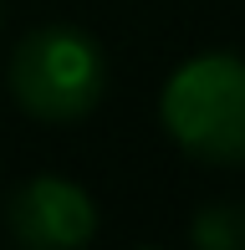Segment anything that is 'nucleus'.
Listing matches in <instances>:
<instances>
[{
    "mask_svg": "<svg viewBox=\"0 0 245 250\" xmlns=\"http://www.w3.org/2000/svg\"><path fill=\"white\" fill-rule=\"evenodd\" d=\"M159 128L199 164H245V56L199 51L179 62L159 92Z\"/></svg>",
    "mask_w": 245,
    "mask_h": 250,
    "instance_id": "f257e3e1",
    "label": "nucleus"
},
{
    "mask_svg": "<svg viewBox=\"0 0 245 250\" xmlns=\"http://www.w3.org/2000/svg\"><path fill=\"white\" fill-rule=\"evenodd\" d=\"M5 87L36 123H82L107 92V56L82 26H36L10 51Z\"/></svg>",
    "mask_w": 245,
    "mask_h": 250,
    "instance_id": "f03ea898",
    "label": "nucleus"
},
{
    "mask_svg": "<svg viewBox=\"0 0 245 250\" xmlns=\"http://www.w3.org/2000/svg\"><path fill=\"white\" fill-rule=\"evenodd\" d=\"M5 230L26 250H72L97 235V199L77 179L36 174L10 194L5 204Z\"/></svg>",
    "mask_w": 245,
    "mask_h": 250,
    "instance_id": "7ed1b4c3",
    "label": "nucleus"
},
{
    "mask_svg": "<svg viewBox=\"0 0 245 250\" xmlns=\"http://www.w3.org/2000/svg\"><path fill=\"white\" fill-rule=\"evenodd\" d=\"M189 240L199 250H245V199L199 204L189 220Z\"/></svg>",
    "mask_w": 245,
    "mask_h": 250,
    "instance_id": "20e7f679",
    "label": "nucleus"
}]
</instances>
